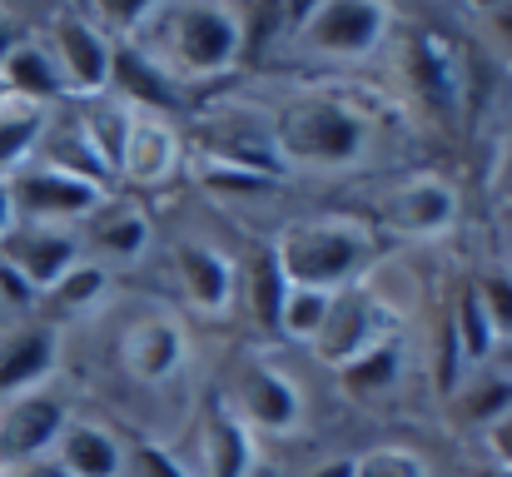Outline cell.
<instances>
[{"instance_id": "19", "label": "cell", "mask_w": 512, "mask_h": 477, "mask_svg": "<svg viewBox=\"0 0 512 477\" xmlns=\"http://www.w3.org/2000/svg\"><path fill=\"white\" fill-rule=\"evenodd\" d=\"M0 90H5V100L30 105V110H55V105L70 100L65 85H60V70L45 55V45L35 40V30H25L5 50V60H0Z\"/></svg>"}, {"instance_id": "7", "label": "cell", "mask_w": 512, "mask_h": 477, "mask_svg": "<svg viewBox=\"0 0 512 477\" xmlns=\"http://www.w3.org/2000/svg\"><path fill=\"white\" fill-rule=\"evenodd\" d=\"M160 244V214L150 199H135L125 189H110L105 204L80 224V249L90 264L115 274L120 284H140Z\"/></svg>"}, {"instance_id": "9", "label": "cell", "mask_w": 512, "mask_h": 477, "mask_svg": "<svg viewBox=\"0 0 512 477\" xmlns=\"http://www.w3.org/2000/svg\"><path fill=\"white\" fill-rule=\"evenodd\" d=\"M170 448L189 477H264L259 443H254L209 393H199V403H194L189 418L179 423Z\"/></svg>"}, {"instance_id": "18", "label": "cell", "mask_w": 512, "mask_h": 477, "mask_svg": "<svg viewBox=\"0 0 512 477\" xmlns=\"http://www.w3.org/2000/svg\"><path fill=\"white\" fill-rule=\"evenodd\" d=\"M453 448L443 438L423 443L398 428H383V438H368L353 448V477H448Z\"/></svg>"}, {"instance_id": "5", "label": "cell", "mask_w": 512, "mask_h": 477, "mask_svg": "<svg viewBox=\"0 0 512 477\" xmlns=\"http://www.w3.org/2000/svg\"><path fill=\"white\" fill-rule=\"evenodd\" d=\"M348 209H358L388 249L408 254H448L468 234V189L443 164H403L363 189H353Z\"/></svg>"}, {"instance_id": "24", "label": "cell", "mask_w": 512, "mask_h": 477, "mask_svg": "<svg viewBox=\"0 0 512 477\" xmlns=\"http://www.w3.org/2000/svg\"><path fill=\"white\" fill-rule=\"evenodd\" d=\"M145 10H150V0H100V5H85V15L100 25V35H105L115 50L130 45V40L140 35Z\"/></svg>"}, {"instance_id": "28", "label": "cell", "mask_w": 512, "mask_h": 477, "mask_svg": "<svg viewBox=\"0 0 512 477\" xmlns=\"http://www.w3.org/2000/svg\"><path fill=\"white\" fill-rule=\"evenodd\" d=\"M25 30H30V15L20 20V15H10V10H0V60H5V50H10V45H15V40H20Z\"/></svg>"}, {"instance_id": "20", "label": "cell", "mask_w": 512, "mask_h": 477, "mask_svg": "<svg viewBox=\"0 0 512 477\" xmlns=\"http://www.w3.org/2000/svg\"><path fill=\"white\" fill-rule=\"evenodd\" d=\"M463 274H468V289L488 318L493 338H512V264L498 249H488V254H468Z\"/></svg>"}, {"instance_id": "31", "label": "cell", "mask_w": 512, "mask_h": 477, "mask_svg": "<svg viewBox=\"0 0 512 477\" xmlns=\"http://www.w3.org/2000/svg\"><path fill=\"white\" fill-rule=\"evenodd\" d=\"M508 204H512V199H508Z\"/></svg>"}, {"instance_id": "27", "label": "cell", "mask_w": 512, "mask_h": 477, "mask_svg": "<svg viewBox=\"0 0 512 477\" xmlns=\"http://www.w3.org/2000/svg\"><path fill=\"white\" fill-rule=\"evenodd\" d=\"M0 477H70V473L60 468L55 453H45V458H30V463H20V468H10V473H0Z\"/></svg>"}, {"instance_id": "10", "label": "cell", "mask_w": 512, "mask_h": 477, "mask_svg": "<svg viewBox=\"0 0 512 477\" xmlns=\"http://www.w3.org/2000/svg\"><path fill=\"white\" fill-rule=\"evenodd\" d=\"M184 120L170 115H130V135L120 145V164H115V189L135 194V199H170L174 189L184 184Z\"/></svg>"}, {"instance_id": "14", "label": "cell", "mask_w": 512, "mask_h": 477, "mask_svg": "<svg viewBox=\"0 0 512 477\" xmlns=\"http://www.w3.org/2000/svg\"><path fill=\"white\" fill-rule=\"evenodd\" d=\"M80 259H85V249H80V229L10 224V234L0 239V269H5L30 299H40L50 284H60Z\"/></svg>"}, {"instance_id": "12", "label": "cell", "mask_w": 512, "mask_h": 477, "mask_svg": "<svg viewBox=\"0 0 512 477\" xmlns=\"http://www.w3.org/2000/svg\"><path fill=\"white\" fill-rule=\"evenodd\" d=\"M10 204H15V224H55V229H80L110 189L75 179L65 169H50L40 159H25L10 179Z\"/></svg>"}, {"instance_id": "1", "label": "cell", "mask_w": 512, "mask_h": 477, "mask_svg": "<svg viewBox=\"0 0 512 477\" xmlns=\"http://www.w3.org/2000/svg\"><path fill=\"white\" fill-rule=\"evenodd\" d=\"M274 130L279 169L294 189L353 194L428 155L388 95L368 80H244Z\"/></svg>"}, {"instance_id": "16", "label": "cell", "mask_w": 512, "mask_h": 477, "mask_svg": "<svg viewBox=\"0 0 512 477\" xmlns=\"http://www.w3.org/2000/svg\"><path fill=\"white\" fill-rule=\"evenodd\" d=\"M55 458L70 477H125V428L110 413L80 403L55 438Z\"/></svg>"}, {"instance_id": "21", "label": "cell", "mask_w": 512, "mask_h": 477, "mask_svg": "<svg viewBox=\"0 0 512 477\" xmlns=\"http://www.w3.org/2000/svg\"><path fill=\"white\" fill-rule=\"evenodd\" d=\"M453 10H458V25H463L468 45L503 80H512V0H503V5H453Z\"/></svg>"}, {"instance_id": "6", "label": "cell", "mask_w": 512, "mask_h": 477, "mask_svg": "<svg viewBox=\"0 0 512 477\" xmlns=\"http://www.w3.org/2000/svg\"><path fill=\"white\" fill-rule=\"evenodd\" d=\"M264 239H269L289 289H314V294L353 289L388 254L378 229L348 204H299Z\"/></svg>"}, {"instance_id": "30", "label": "cell", "mask_w": 512, "mask_h": 477, "mask_svg": "<svg viewBox=\"0 0 512 477\" xmlns=\"http://www.w3.org/2000/svg\"><path fill=\"white\" fill-rule=\"evenodd\" d=\"M10 224H15V204H10V184L0 179V239L10 234Z\"/></svg>"}, {"instance_id": "11", "label": "cell", "mask_w": 512, "mask_h": 477, "mask_svg": "<svg viewBox=\"0 0 512 477\" xmlns=\"http://www.w3.org/2000/svg\"><path fill=\"white\" fill-rule=\"evenodd\" d=\"M75 408H80V393H75L70 378H55L45 388L5 398L0 403V473H10V468H20L30 458L55 453V438L70 423Z\"/></svg>"}, {"instance_id": "15", "label": "cell", "mask_w": 512, "mask_h": 477, "mask_svg": "<svg viewBox=\"0 0 512 477\" xmlns=\"http://www.w3.org/2000/svg\"><path fill=\"white\" fill-rule=\"evenodd\" d=\"M289 299V279L269 249V239H249L239 259V294H234V323L229 338L244 343H279V314Z\"/></svg>"}, {"instance_id": "17", "label": "cell", "mask_w": 512, "mask_h": 477, "mask_svg": "<svg viewBox=\"0 0 512 477\" xmlns=\"http://www.w3.org/2000/svg\"><path fill=\"white\" fill-rule=\"evenodd\" d=\"M115 294H120V279L105 274L100 264L80 259L60 284H50V289L35 299V314L45 318V323H55L60 333H75V328H85V323H95V318L105 314V304H110Z\"/></svg>"}, {"instance_id": "2", "label": "cell", "mask_w": 512, "mask_h": 477, "mask_svg": "<svg viewBox=\"0 0 512 477\" xmlns=\"http://www.w3.org/2000/svg\"><path fill=\"white\" fill-rule=\"evenodd\" d=\"M314 383L319 373L294 348L244 338H224V353H209L204 368V393L259 443L264 463L319 438Z\"/></svg>"}, {"instance_id": "26", "label": "cell", "mask_w": 512, "mask_h": 477, "mask_svg": "<svg viewBox=\"0 0 512 477\" xmlns=\"http://www.w3.org/2000/svg\"><path fill=\"white\" fill-rule=\"evenodd\" d=\"M448 477H512V473L508 468H498V463H488L483 453H453Z\"/></svg>"}, {"instance_id": "22", "label": "cell", "mask_w": 512, "mask_h": 477, "mask_svg": "<svg viewBox=\"0 0 512 477\" xmlns=\"http://www.w3.org/2000/svg\"><path fill=\"white\" fill-rule=\"evenodd\" d=\"M45 115L50 110H30V105H15V100L0 105V179H10L25 159L35 155V140L45 130Z\"/></svg>"}, {"instance_id": "3", "label": "cell", "mask_w": 512, "mask_h": 477, "mask_svg": "<svg viewBox=\"0 0 512 477\" xmlns=\"http://www.w3.org/2000/svg\"><path fill=\"white\" fill-rule=\"evenodd\" d=\"M398 5L383 0H294L284 45L259 80H353L368 75L393 35Z\"/></svg>"}, {"instance_id": "8", "label": "cell", "mask_w": 512, "mask_h": 477, "mask_svg": "<svg viewBox=\"0 0 512 477\" xmlns=\"http://www.w3.org/2000/svg\"><path fill=\"white\" fill-rule=\"evenodd\" d=\"M35 40L45 45V55L60 70V85L70 100H90L110 90V65H115V45L100 35V25L85 15V5H50L35 10L30 20Z\"/></svg>"}, {"instance_id": "29", "label": "cell", "mask_w": 512, "mask_h": 477, "mask_svg": "<svg viewBox=\"0 0 512 477\" xmlns=\"http://www.w3.org/2000/svg\"><path fill=\"white\" fill-rule=\"evenodd\" d=\"M488 368H493L498 378H508V383H512V338H498V343H493V358H488Z\"/></svg>"}, {"instance_id": "13", "label": "cell", "mask_w": 512, "mask_h": 477, "mask_svg": "<svg viewBox=\"0 0 512 477\" xmlns=\"http://www.w3.org/2000/svg\"><path fill=\"white\" fill-rule=\"evenodd\" d=\"M65 378V333L35 314H15L0 323V403L30 388Z\"/></svg>"}, {"instance_id": "25", "label": "cell", "mask_w": 512, "mask_h": 477, "mask_svg": "<svg viewBox=\"0 0 512 477\" xmlns=\"http://www.w3.org/2000/svg\"><path fill=\"white\" fill-rule=\"evenodd\" d=\"M458 453H483L488 463H498V468H508L512 473V408L488 428V433H483V438H478V443H473V448H458Z\"/></svg>"}, {"instance_id": "4", "label": "cell", "mask_w": 512, "mask_h": 477, "mask_svg": "<svg viewBox=\"0 0 512 477\" xmlns=\"http://www.w3.org/2000/svg\"><path fill=\"white\" fill-rule=\"evenodd\" d=\"M130 45L194 105L239 80L234 0H150L145 25Z\"/></svg>"}, {"instance_id": "23", "label": "cell", "mask_w": 512, "mask_h": 477, "mask_svg": "<svg viewBox=\"0 0 512 477\" xmlns=\"http://www.w3.org/2000/svg\"><path fill=\"white\" fill-rule=\"evenodd\" d=\"M329 304H334V294L289 289V299H284V314H279V348H294V353H304V348L319 338V328H324V318H329Z\"/></svg>"}]
</instances>
